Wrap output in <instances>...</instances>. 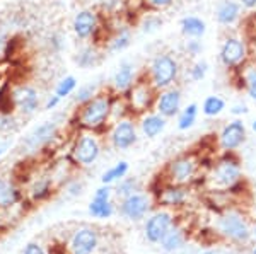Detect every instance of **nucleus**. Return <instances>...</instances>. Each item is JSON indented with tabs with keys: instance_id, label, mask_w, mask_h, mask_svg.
<instances>
[{
	"instance_id": "nucleus-1",
	"label": "nucleus",
	"mask_w": 256,
	"mask_h": 254,
	"mask_svg": "<svg viewBox=\"0 0 256 254\" xmlns=\"http://www.w3.org/2000/svg\"><path fill=\"white\" fill-rule=\"evenodd\" d=\"M114 92H98L90 101L77 106L72 123L80 132L102 133L111 125V106H113Z\"/></svg>"
},
{
	"instance_id": "nucleus-2",
	"label": "nucleus",
	"mask_w": 256,
	"mask_h": 254,
	"mask_svg": "<svg viewBox=\"0 0 256 254\" xmlns=\"http://www.w3.org/2000/svg\"><path fill=\"white\" fill-rule=\"evenodd\" d=\"M60 125L55 120L41 121L40 125H34L32 128L20 138L19 152L24 157H38L40 154H44L52 149L58 140Z\"/></svg>"
},
{
	"instance_id": "nucleus-3",
	"label": "nucleus",
	"mask_w": 256,
	"mask_h": 254,
	"mask_svg": "<svg viewBox=\"0 0 256 254\" xmlns=\"http://www.w3.org/2000/svg\"><path fill=\"white\" fill-rule=\"evenodd\" d=\"M180 61L172 53H158L148 63L146 75L156 87V91H162V89L176 85L178 79H180Z\"/></svg>"
},
{
	"instance_id": "nucleus-4",
	"label": "nucleus",
	"mask_w": 256,
	"mask_h": 254,
	"mask_svg": "<svg viewBox=\"0 0 256 254\" xmlns=\"http://www.w3.org/2000/svg\"><path fill=\"white\" fill-rule=\"evenodd\" d=\"M102 152V143L98 133L92 132H79L72 140L68 150V157L72 159L76 167H90L98 162Z\"/></svg>"
},
{
	"instance_id": "nucleus-5",
	"label": "nucleus",
	"mask_w": 256,
	"mask_h": 254,
	"mask_svg": "<svg viewBox=\"0 0 256 254\" xmlns=\"http://www.w3.org/2000/svg\"><path fill=\"white\" fill-rule=\"evenodd\" d=\"M101 249V234L92 225H79L65 241L67 254H98Z\"/></svg>"
},
{
	"instance_id": "nucleus-6",
	"label": "nucleus",
	"mask_w": 256,
	"mask_h": 254,
	"mask_svg": "<svg viewBox=\"0 0 256 254\" xmlns=\"http://www.w3.org/2000/svg\"><path fill=\"white\" fill-rule=\"evenodd\" d=\"M156 87L150 84L147 75H140L132 89L125 94V99L130 109V114H144L154 108L156 97H158Z\"/></svg>"
},
{
	"instance_id": "nucleus-7",
	"label": "nucleus",
	"mask_w": 256,
	"mask_h": 254,
	"mask_svg": "<svg viewBox=\"0 0 256 254\" xmlns=\"http://www.w3.org/2000/svg\"><path fill=\"white\" fill-rule=\"evenodd\" d=\"M152 207H154V198L152 193H146V191H138L126 198L118 200V214L123 219L130 220V222H142L148 215L152 214Z\"/></svg>"
},
{
	"instance_id": "nucleus-8",
	"label": "nucleus",
	"mask_w": 256,
	"mask_h": 254,
	"mask_svg": "<svg viewBox=\"0 0 256 254\" xmlns=\"http://www.w3.org/2000/svg\"><path fill=\"white\" fill-rule=\"evenodd\" d=\"M217 229L222 237L236 244H244L253 236V231L250 229L248 220L239 212H226L224 215L218 217Z\"/></svg>"
},
{
	"instance_id": "nucleus-9",
	"label": "nucleus",
	"mask_w": 256,
	"mask_h": 254,
	"mask_svg": "<svg viewBox=\"0 0 256 254\" xmlns=\"http://www.w3.org/2000/svg\"><path fill=\"white\" fill-rule=\"evenodd\" d=\"M250 58L246 41L239 36H226L218 50V61L227 70H238Z\"/></svg>"
},
{
	"instance_id": "nucleus-10",
	"label": "nucleus",
	"mask_w": 256,
	"mask_h": 254,
	"mask_svg": "<svg viewBox=\"0 0 256 254\" xmlns=\"http://www.w3.org/2000/svg\"><path fill=\"white\" fill-rule=\"evenodd\" d=\"M241 164L234 152H224V155L214 164L210 179L220 188H232L241 181Z\"/></svg>"
},
{
	"instance_id": "nucleus-11",
	"label": "nucleus",
	"mask_w": 256,
	"mask_h": 254,
	"mask_svg": "<svg viewBox=\"0 0 256 254\" xmlns=\"http://www.w3.org/2000/svg\"><path fill=\"white\" fill-rule=\"evenodd\" d=\"M196 173H198V161L192 154H183L168 162L164 176H166V181L169 184L186 186L188 183H192L195 179Z\"/></svg>"
},
{
	"instance_id": "nucleus-12",
	"label": "nucleus",
	"mask_w": 256,
	"mask_h": 254,
	"mask_svg": "<svg viewBox=\"0 0 256 254\" xmlns=\"http://www.w3.org/2000/svg\"><path fill=\"white\" fill-rule=\"evenodd\" d=\"M110 145L114 150H130L138 142V126L132 116H125L122 120L111 123L108 132Z\"/></svg>"
},
{
	"instance_id": "nucleus-13",
	"label": "nucleus",
	"mask_w": 256,
	"mask_h": 254,
	"mask_svg": "<svg viewBox=\"0 0 256 254\" xmlns=\"http://www.w3.org/2000/svg\"><path fill=\"white\" fill-rule=\"evenodd\" d=\"M172 225H174V215L171 212L166 208L156 210L144 220V237L147 239V243L159 244Z\"/></svg>"
},
{
	"instance_id": "nucleus-14",
	"label": "nucleus",
	"mask_w": 256,
	"mask_h": 254,
	"mask_svg": "<svg viewBox=\"0 0 256 254\" xmlns=\"http://www.w3.org/2000/svg\"><path fill=\"white\" fill-rule=\"evenodd\" d=\"M12 97H14L16 111H18L20 116L30 118L40 111L41 96L34 85H30V84L16 85V87H12Z\"/></svg>"
},
{
	"instance_id": "nucleus-15",
	"label": "nucleus",
	"mask_w": 256,
	"mask_h": 254,
	"mask_svg": "<svg viewBox=\"0 0 256 254\" xmlns=\"http://www.w3.org/2000/svg\"><path fill=\"white\" fill-rule=\"evenodd\" d=\"M101 26V12L98 9H80L72 19L74 34L80 41L92 39Z\"/></svg>"
},
{
	"instance_id": "nucleus-16",
	"label": "nucleus",
	"mask_w": 256,
	"mask_h": 254,
	"mask_svg": "<svg viewBox=\"0 0 256 254\" xmlns=\"http://www.w3.org/2000/svg\"><path fill=\"white\" fill-rule=\"evenodd\" d=\"M56 190H58V184L50 176V173H41L38 176H34V178L28 183L26 198L30 200L32 205L44 203L55 196Z\"/></svg>"
},
{
	"instance_id": "nucleus-17",
	"label": "nucleus",
	"mask_w": 256,
	"mask_h": 254,
	"mask_svg": "<svg viewBox=\"0 0 256 254\" xmlns=\"http://www.w3.org/2000/svg\"><path fill=\"white\" fill-rule=\"evenodd\" d=\"M181 108H183V92L178 85H172V87L162 89V91L158 92V97H156L154 102V111H158L160 116L168 118V120L176 118Z\"/></svg>"
},
{
	"instance_id": "nucleus-18",
	"label": "nucleus",
	"mask_w": 256,
	"mask_h": 254,
	"mask_svg": "<svg viewBox=\"0 0 256 254\" xmlns=\"http://www.w3.org/2000/svg\"><path fill=\"white\" fill-rule=\"evenodd\" d=\"M246 140V125L241 118L229 121L218 133V147L224 152H236Z\"/></svg>"
},
{
	"instance_id": "nucleus-19",
	"label": "nucleus",
	"mask_w": 256,
	"mask_h": 254,
	"mask_svg": "<svg viewBox=\"0 0 256 254\" xmlns=\"http://www.w3.org/2000/svg\"><path fill=\"white\" fill-rule=\"evenodd\" d=\"M26 200L20 184L12 176L0 174V212H9Z\"/></svg>"
},
{
	"instance_id": "nucleus-20",
	"label": "nucleus",
	"mask_w": 256,
	"mask_h": 254,
	"mask_svg": "<svg viewBox=\"0 0 256 254\" xmlns=\"http://www.w3.org/2000/svg\"><path fill=\"white\" fill-rule=\"evenodd\" d=\"M137 79H138V75H137V67H135V63L130 60H123V61H120L118 68L114 70L113 77H111L110 89L114 94H118V96H125Z\"/></svg>"
},
{
	"instance_id": "nucleus-21",
	"label": "nucleus",
	"mask_w": 256,
	"mask_h": 254,
	"mask_svg": "<svg viewBox=\"0 0 256 254\" xmlns=\"http://www.w3.org/2000/svg\"><path fill=\"white\" fill-rule=\"evenodd\" d=\"M190 193L184 186L181 184H166V186L159 188L158 198L156 202L162 208H181L188 203Z\"/></svg>"
},
{
	"instance_id": "nucleus-22",
	"label": "nucleus",
	"mask_w": 256,
	"mask_h": 254,
	"mask_svg": "<svg viewBox=\"0 0 256 254\" xmlns=\"http://www.w3.org/2000/svg\"><path fill=\"white\" fill-rule=\"evenodd\" d=\"M168 126V118L160 116L158 111H147L144 114H140L138 120V130L148 140L152 138H158L160 133L166 130Z\"/></svg>"
},
{
	"instance_id": "nucleus-23",
	"label": "nucleus",
	"mask_w": 256,
	"mask_h": 254,
	"mask_svg": "<svg viewBox=\"0 0 256 254\" xmlns=\"http://www.w3.org/2000/svg\"><path fill=\"white\" fill-rule=\"evenodd\" d=\"M242 15V5L238 0H220L216 7V20L218 26L230 27L239 22Z\"/></svg>"
},
{
	"instance_id": "nucleus-24",
	"label": "nucleus",
	"mask_w": 256,
	"mask_h": 254,
	"mask_svg": "<svg viewBox=\"0 0 256 254\" xmlns=\"http://www.w3.org/2000/svg\"><path fill=\"white\" fill-rule=\"evenodd\" d=\"M132 39H134V34H132V27L128 24H122V26H116V29L111 31V34L108 36V41L104 44V50L114 55V53H123L128 50L132 44Z\"/></svg>"
},
{
	"instance_id": "nucleus-25",
	"label": "nucleus",
	"mask_w": 256,
	"mask_h": 254,
	"mask_svg": "<svg viewBox=\"0 0 256 254\" xmlns=\"http://www.w3.org/2000/svg\"><path fill=\"white\" fill-rule=\"evenodd\" d=\"M102 56L104 55L99 50L98 44L89 43L77 50V53L74 55V63L82 70H90V68H96L102 63Z\"/></svg>"
},
{
	"instance_id": "nucleus-26",
	"label": "nucleus",
	"mask_w": 256,
	"mask_h": 254,
	"mask_svg": "<svg viewBox=\"0 0 256 254\" xmlns=\"http://www.w3.org/2000/svg\"><path fill=\"white\" fill-rule=\"evenodd\" d=\"M88 214L96 220H108L111 217H114V214H118L116 203L106 198H96L92 196V200L88 205Z\"/></svg>"
},
{
	"instance_id": "nucleus-27",
	"label": "nucleus",
	"mask_w": 256,
	"mask_h": 254,
	"mask_svg": "<svg viewBox=\"0 0 256 254\" xmlns=\"http://www.w3.org/2000/svg\"><path fill=\"white\" fill-rule=\"evenodd\" d=\"M180 27H181V34L184 38H195L202 39L207 32V22L198 15H184L180 20Z\"/></svg>"
},
{
	"instance_id": "nucleus-28",
	"label": "nucleus",
	"mask_w": 256,
	"mask_h": 254,
	"mask_svg": "<svg viewBox=\"0 0 256 254\" xmlns=\"http://www.w3.org/2000/svg\"><path fill=\"white\" fill-rule=\"evenodd\" d=\"M184 241H186L184 231L174 224L171 229H169L168 234L164 236V239L159 243V246H160V249H162L164 253H176L184 246Z\"/></svg>"
},
{
	"instance_id": "nucleus-29",
	"label": "nucleus",
	"mask_w": 256,
	"mask_h": 254,
	"mask_svg": "<svg viewBox=\"0 0 256 254\" xmlns=\"http://www.w3.org/2000/svg\"><path fill=\"white\" fill-rule=\"evenodd\" d=\"M198 113H200V106H198L196 102H190L184 108H181L180 114L176 116L178 130H180V132H186V130L193 128V125H195L198 120Z\"/></svg>"
},
{
	"instance_id": "nucleus-30",
	"label": "nucleus",
	"mask_w": 256,
	"mask_h": 254,
	"mask_svg": "<svg viewBox=\"0 0 256 254\" xmlns=\"http://www.w3.org/2000/svg\"><path fill=\"white\" fill-rule=\"evenodd\" d=\"M238 70L241 73V82L248 97L256 102V63H248L246 61Z\"/></svg>"
},
{
	"instance_id": "nucleus-31",
	"label": "nucleus",
	"mask_w": 256,
	"mask_h": 254,
	"mask_svg": "<svg viewBox=\"0 0 256 254\" xmlns=\"http://www.w3.org/2000/svg\"><path fill=\"white\" fill-rule=\"evenodd\" d=\"M130 171V164L126 161H118L116 164H113L111 167L104 171L101 174V184H110V186H114L118 181H122L123 178L128 174Z\"/></svg>"
},
{
	"instance_id": "nucleus-32",
	"label": "nucleus",
	"mask_w": 256,
	"mask_h": 254,
	"mask_svg": "<svg viewBox=\"0 0 256 254\" xmlns=\"http://www.w3.org/2000/svg\"><path fill=\"white\" fill-rule=\"evenodd\" d=\"M227 102L222 96L218 94H212V96H207L202 102V113L207 118H217L220 116L222 113L226 111Z\"/></svg>"
},
{
	"instance_id": "nucleus-33",
	"label": "nucleus",
	"mask_w": 256,
	"mask_h": 254,
	"mask_svg": "<svg viewBox=\"0 0 256 254\" xmlns=\"http://www.w3.org/2000/svg\"><path fill=\"white\" fill-rule=\"evenodd\" d=\"M162 26H164V19L160 17L159 14H156L154 10H148L147 14H144L138 20L140 31H142V34H147V36L160 31L162 29Z\"/></svg>"
},
{
	"instance_id": "nucleus-34",
	"label": "nucleus",
	"mask_w": 256,
	"mask_h": 254,
	"mask_svg": "<svg viewBox=\"0 0 256 254\" xmlns=\"http://www.w3.org/2000/svg\"><path fill=\"white\" fill-rule=\"evenodd\" d=\"M113 190H114V196H116L118 200H122V198H126V196H130L134 193L142 191V183H140L137 178H126L125 176L122 181H118L114 184Z\"/></svg>"
},
{
	"instance_id": "nucleus-35",
	"label": "nucleus",
	"mask_w": 256,
	"mask_h": 254,
	"mask_svg": "<svg viewBox=\"0 0 256 254\" xmlns=\"http://www.w3.org/2000/svg\"><path fill=\"white\" fill-rule=\"evenodd\" d=\"M77 87H79V82H77L76 75H65L56 82L55 94L64 101V99H67L68 96H72V94L77 91Z\"/></svg>"
},
{
	"instance_id": "nucleus-36",
	"label": "nucleus",
	"mask_w": 256,
	"mask_h": 254,
	"mask_svg": "<svg viewBox=\"0 0 256 254\" xmlns=\"http://www.w3.org/2000/svg\"><path fill=\"white\" fill-rule=\"evenodd\" d=\"M60 188H62V191H64L65 198H79V196L84 195V191H86V183L82 178L70 176Z\"/></svg>"
},
{
	"instance_id": "nucleus-37",
	"label": "nucleus",
	"mask_w": 256,
	"mask_h": 254,
	"mask_svg": "<svg viewBox=\"0 0 256 254\" xmlns=\"http://www.w3.org/2000/svg\"><path fill=\"white\" fill-rule=\"evenodd\" d=\"M98 92H101V91H99V84H96V82L79 85V87H77V91L74 92V94H76V96H74V102H76L77 106H80V104H84V102L92 99Z\"/></svg>"
},
{
	"instance_id": "nucleus-38",
	"label": "nucleus",
	"mask_w": 256,
	"mask_h": 254,
	"mask_svg": "<svg viewBox=\"0 0 256 254\" xmlns=\"http://www.w3.org/2000/svg\"><path fill=\"white\" fill-rule=\"evenodd\" d=\"M0 114H16V104L9 84L0 85Z\"/></svg>"
},
{
	"instance_id": "nucleus-39",
	"label": "nucleus",
	"mask_w": 256,
	"mask_h": 254,
	"mask_svg": "<svg viewBox=\"0 0 256 254\" xmlns=\"http://www.w3.org/2000/svg\"><path fill=\"white\" fill-rule=\"evenodd\" d=\"M210 70V65L207 60H196L195 63L190 65L188 68V79L192 82H202L207 77Z\"/></svg>"
},
{
	"instance_id": "nucleus-40",
	"label": "nucleus",
	"mask_w": 256,
	"mask_h": 254,
	"mask_svg": "<svg viewBox=\"0 0 256 254\" xmlns=\"http://www.w3.org/2000/svg\"><path fill=\"white\" fill-rule=\"evenodd\" d=\"M123 5V0H99L98 2V10L101 14H110L114 15L118 14L120 9Z\"/></svg>"
},
{
	"instance_id": "nucleus-41",
	"label": "nucleus",
	"mask_w": 256,
	"mask_h": 254,
	"mask_svg": "<svg viewBox=\"0 0 256 254\" xmlns=\"http://www.w3.org/2000/svg\"><path fill=\"white\" fill-rule=\"evenodd\" d=\"M19 128L16 114H0V133H14Z\"/></svg>"
},
{
	"instance_id": "nucleus-42",
	"label": "nucleus",
	"mask_w": 256,
	"mask_h": 254,
	"mask_svg": "<svg viewBox=\"0 0 256 254\" xmlns=\"http://www.w3.org/2000/svg\"><path fill=\"white\" fill-rule=\"evenodd\" d=\"M20 254H50V251H48L46 244L41 243L38 239H34V241H30V243H26L22 246Z\"/></svg>"
},
{
	"instance_id": "nucleus-43",
	"label": "nucleus",
	"mask_w": 256,
	"mask_h": 254,
	"mask_svg": "<svg viewBox=\"0 0 256 254\" xmlns=\"http://www.w3.org/2000/svg\"><path fill=\"white\" fill-rule=\"evenodd\" d=\"M184 53H186L190 58H198L204 53V44H202L200 39L188 38L186 43H184Z\"/></svg>"
},
{
	"instance_id": "nucleus-44",
	"label": "nucleus",
	"mask_w": 256,
	"mask_h": 254,
	"mask_svg": "<svg viewBox=\"0 0 256 254\" xmlns=\"http://www.w3.org/2000/svg\"><path fill=\"white\" fill-rule=\"evenodd\" d=\"M48 46L53 53H62L67 46V39H65V36L62 32H53L48 38Z\"/></svg>"
},
{
	"instance_id": "nucleus-45",
	"label": "nucleus",
	"mask_w": 256,
	"mask_h": 254,
	"mask_svg": "<svg viewBox=\"0 0 256 254\" xmlns=\"http://www.w3.org/2000/svg\"><path fill=\"white\" fill-rule=\"evenodd\" d=\"M142 3L147 7L148 10L160 12V10L169 9V7L174 3V0H142Z\"/></svg>"
},
{
	"instance_id": "nucleus-46",
	"label": "nucleus",
	"mask_w": 256,
	"mask_h": 254,
	"mask_svg": "<svg viewBox=\"0 0 256 254\" xmlns=\"http://www.w3.org/2000/svg\"><path fill=\"white\" fill-rule=\"evenodd\" d=\"M60 102H62V99L56 96L55 92H53V94H50V96L46 97V101H44V104H43V109H44V111H53V109L58 108Z\"/></svg>"
},
{
	"instance_id": "nucleus-47",
	"label": "nucleus",
	"mask_w": 256,
	"mask_h": 254,
	"mask_svg": "<svg viewBox=\"0 0 256 254\" xmlns=\"http://www.w3.org/2000/svg\"><path fill=\"white\" fill-rule=\"evenodd\" d=\"M248 113H250V108H248V104H244V102H238V104H234L230 108V114L232 116H244Z\"/></svg>"
},
{
	"instance_id": "nucleus-48",
	"label": "nucleus",
	"mask_w": 256,
	"mask_h": 254,
	"mask_svg": "<svg viewBox=\"0 0 256 254\" xmlns=\"http://www.w3.org/2000/svg\"><path fill=\"white\" fill-rule=\"evenodd\" d=\"M9 31L6 29L4 26H0V55L6 53V48H7V43H9Z\"/></svg>"
},
{
	"instance_id": "nucleus-49",
	"label": "nucleus",
	"mask_w": 256,
	"mask_h": 254,
	"mask_svg": "<svg viewBox=\"0 0 256 254\" xmlns=\"http://www.w3.org/2000/svg\"><path fill=\"white\" fill-rule=\"evenodd\" d=\"M238 2L242 5V9H248V10L256 9V0H238Z\"/></svg>"
},
{
	"instance_id": "nucleus-50",
	"label": "nucleus",
	"mask_w": 256,
	"mask_h": 254,
	"mask_svg": "<svg viewBox=\"0 0 256 254\" xmlns=\"http://www.w3.org/2000/svg\"><path fill=\"white\" fill-rule=\"evenodd\" d=\"M98 254H120V253L114 251V249H99Z\"/></svg>"
},
{
	"instance_id": "nucleus-51",
	"label": "nucleus",
	"mask_w": 256,
	"mask_h": 254,
	"mask_svg": "<svg viewBox=\"0 0 256 254\" xmlns=\"http://www.w3.org/2000/svg\"><path fill=\"white\" fill-rule=\"evenodd\" d=\"M6 149H7V145H0V159H2L4 154H6Z\"/></svg>"
},
{
	"instance_id": "nucleus-52",
	"label": "nucleus",
	"mask_w": 256,
	"mask_h": 254,
	"mask_svg": "<svg viewBox=\"0 0 256 254\" xmlns=\"http://www.w3.org/2000/svg\"><path fill=\"white\" fill-rule=\"evenodd\" d=\"M202 254H218V253L216 251V249H208V251H204Z\"/></svg>"
},
{
	"instance_id": "nucleus-53",
	"label": "nucleus",
	"mask_w": 256,
	"mask_h": 254,
	"mask_svg": "<svg viewBox=\"0 0 256 254\" xmlns=\"http://www.w3.org/2000/svg\"><path fill=\"white\" fill-rule=\"evenodd\" d=\"M251 130H253V132L256 133V120H254L253 123H251Z\"/></svg>"
},
{
	"instance_id": "nucleus-54",
	"label": "nucleus",
	"mask_w": 256,
	"mask_h": 254,
	"mask_svg": "<svg viewBox=\"0 0 256 254\" xmlns=\"http://www.w3.org/2000/svg\"><path fill=\"white\" fill-rule=\"evenodd\" d=\"M253 239L256 241V225H254V229H253Z\"/></svg>"
},
{
	"instance_id": "nucleus-55",
	"label": "nucleus",
	"mask_w": 256,
	"mask_h": 254,
	"mask_svg": "<svg viewBox=\"0 0 256 254\" xmlns=\"http://www.w3.org/2000/svg\"><path fill=\"white\" fill-rule=\"evenodd\" d=\"M251 254H256V248L253 249V253H251Z\"/></svg>"
},
{
	"instance_id": "nucleus-56",
	"label": "nucleus",
	"mask_w": 256,
	"mask_h": 254,
	"mask_svg": "<svg viewBox=\"0 0 256 254\" xmlns=\"http://www.w3.org/2000/svg\"><path fill=\"white\" fill-rule=\"evenodd\" d=\"M98 2H99V0H98Z\"/></svg>"
}]
</instances>
